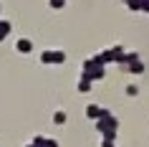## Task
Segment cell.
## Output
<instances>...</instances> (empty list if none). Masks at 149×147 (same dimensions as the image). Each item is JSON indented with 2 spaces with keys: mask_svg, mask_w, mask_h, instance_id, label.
I'll return each instance as SVG.
<instances>
[{
  "mask_svg": "<svg viewBox=\"0 0 149 147\" xmlns=\"http://www.w3.org/2000/svg\"><path fill=\"white\" fill-rule=\"evenodd\" d=\"M141 69H144V66H141V63L139 61H132V71H134V74H139V71Z\"/></svg>",
  "mask_w": 149,
  "mask_h": 147,
  "instance_id": "6",
  "label": "cell"
},
{
  "mask_svg": "<svg viewBox=\"0 0 149 147\" xmlns=\"http://www.w3.org/2000/svg\"><path fill=\"white\" fill-rule=\"evenodd\" d=\"M86 114H88V117H101L104 112H101V109H96V107H88V109H86Z\"/></svg>",
  "mask_w": 149,
  "mask_h": 147,
  "instance_id": "4",
  "label": "cell"
},
{
  "mask_svg": "<svg viewBox=\"0 0 149 147\" xmlns=\"http://www.w3.org/2000/svg\"><path fill=\"white\" fill-rule=\"evenodd\" d=\"M63 3H66V0H51V5H53V8H63Z\"/></svg>",
  "mask_w": 149,
  "mask_h": 147,
  "instance_id": "7",
  "label": "cell"
},
{
  "mask_svg": "<svg viewBox=\"0 0 149 147\" xmlns=\"http://www.w3.org/2000/svg\"><path fill=\"white\" fill-rule=\"evenodd\" d=\"M53 122H56V124H63V122H66V114H63V112H56Z\"/></svg>",
  "mask_w": 149,
  "mask_h": 147,
  "instance_id": "5",
  "label": "cell"
},
{
  "mask_svg": "<svg viewBox=\"0 0 149 147\" xmlns=\"http://www.w3.org/2000/svg\"><path fill=\"white\" fill-rule=\"evenodd\" d=\"M79 89H81V91H88V89H91V79L84 76V79H81V84H79Z\"/></svg>",
  "mask_w": 149,
  "mask_h": 147,
  "instance_id": "3",
  "label": "cell"
},
{
  "mask_svg": "<svg viewBox=\"0 0 149 147\" xmlns=\"http://www.w3.org/2000/svg\"><path fill=\"white\" fill-rule=\"evenodd\" d=\"M63 58H66L63 51H43V56H40V61H43V63H61Z\"/></svg>",
  "mask_w": 149,
  "mask_h": 147,
  "instance_id": "1",
  "label": "cell"
},
{
  "mask_svg": "<svg viewBox=\"0 0 149 147\" xmlns=\"http://www.w3.org/2000/svg\"><path fill=\"white\" fill-rule=\"evenodd\" d=\"M31 41H25V38H20L18 41V51H20V53H28V51H31Z\"/></svg>",
  "mask_w": 149,
  "mask_h": 147,
  "instance_id": "2",
  "label": "cell"
}]
</instances>
